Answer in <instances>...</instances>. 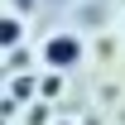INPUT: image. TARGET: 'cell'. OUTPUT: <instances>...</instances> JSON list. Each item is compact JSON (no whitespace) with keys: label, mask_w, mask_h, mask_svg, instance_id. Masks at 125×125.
<instances>
[{"label":"cell","mask_w":125,"mask_h":125,"mask_svg":"<svg viewBox=\"0 0 125 125\" xmlns=\"http://www.w3.org/2000/svg\"><path fill=\"white\" fill-rule=\"evenodd\" d=\"M77 58H82V43H77V39H67V34L48 43V62H53V67H72Z\"/></svg>","instance_id":"1"},{"label":"cell","mask_w":125,"mask_h":125,"mask_svg":"<svg viewBox=\"0 0 125 125\" xmlns=\"http://www.w3.org/2000/svg\"><path fill=\"white\" fill-rule=\"evenodd\" d=\"M0 39L15 43V39H19V19H5V24H0Z\"/></svg>","instance_id":"2"}]
</instances>
